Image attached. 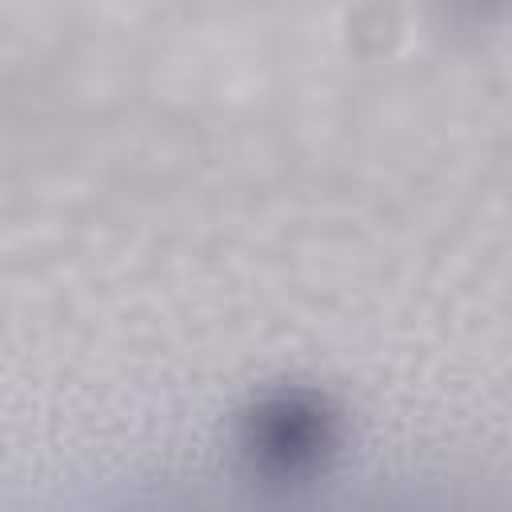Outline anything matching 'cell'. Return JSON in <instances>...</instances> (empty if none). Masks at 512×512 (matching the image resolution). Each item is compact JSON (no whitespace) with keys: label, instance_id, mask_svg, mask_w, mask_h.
Here are the masks:
<instances>
[{"label":"cell","instance_id":"cell-1","mask_svg":"<svg viewBox=\"0 0 512 512\" xmlns=\"http://www.w3.org/2000/svg\"><path fill=\"white\" fill-rule=\"evenodd\" d=\"M240 452L252 472L268 480H300L328 464L336 452V416L316 396H272L244 416Z\"/></svg>","mask_w":512,"mask_h":512}]
</instances>
